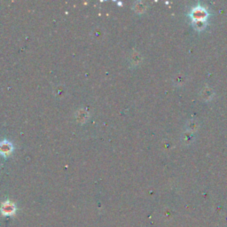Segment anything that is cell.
<instances>
[{"label": "cell", "mask_w": 227, "mask_h": 227, "mask_svg": "<svg viewBox=\"0 0 227 227\" xmlns=\"http://www.w3.org/2000/svg\"><path fill=\"white\" fill-rule=\"evenodd\" d=\"M12 151V147L9 143H2L0 145V152L2 154L8 155Z\"/></svg>", "instance_id": "obj_1"}]
</instances>
